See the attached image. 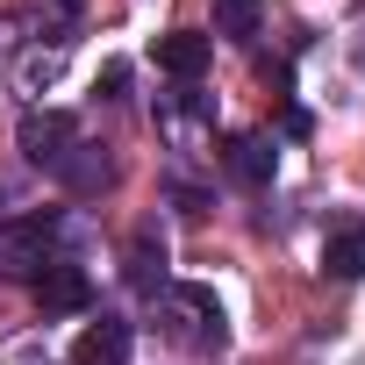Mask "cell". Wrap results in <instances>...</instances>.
Returning a JSON list of instances; mask_svg holds the SVG:
<instances>
[{"label": "cell", "mask_w": 365, "mask_h": 365, "mask_svg": "<svg viewBox=\"0 0 365 365\" xmlns=\"http://www.w3.org/2000/svg\"><path fill=\"white\" fill-rule=\"evenodd\" d=\"M29 294H36L43 315H79V308L93 301V279H86L79 265H65V258H43V265L29 272Z\"/></svg>", "instance_id": "1"}, {"label": "cell", "mask_w": 365, "mask_h": 365, "mask_svg": "<svg viewBox=\"0 0 365 365\" xmlns=\"http://www.w3.org/2000/svg\"><path fill=\"white\" fill-rule=\"evenodd\" d=\"M15 143H22L29 165H65V158L79 150V122H72V115H22Z\"/></svg>", "instance_id": "2"}, {"label": "cell", "mask_w": 365, "mask_h": 365, "mask_svg": "<svg viewBox=\"0 0 365 365\" xmlns=\"http://www.w3.org/2000/svg\"><path fill=\"white\" fill-rule=\"evenodd\" d=\"M43 251H51V215H22V222H0V272H8V279L36 272V265H43Z\"/></svg>", "instance_id": "3"}, {"label": "cell", "mask_w": 365, "mask_h": 365, "mask_svg": "<svg viewBox=\"0 0 365 365\" xmlns=\"http://www.w3.org/2000/svg\"><path fill=\"white\" fill-rule=\"evenodd\" d=\"M129 344H136V329H129L122 315H101V322H86V329H79L72 365H129Z\"/></svg>", "instance_id": "4"}, {"label": "cell", "mask_w": 365, "mask_h": 365, "mask_svg": "<svg viewBox=\"0 0 365 365\" xmlns=\"http://www.w3.org/2000/svg\"><path fill=\"white\" fill-rule=\"evenodd\" d=\"M208 58H215V36H201V29H172V36H158V72H172V79H201Z\"/></svg>", "instance_id": "5"}, {"label": "cell", "mask_w": 365, "mask_h": 365, "mask_svg": "<svg viewBox=\"0 0 365 365\" xmlns=\"http://www.w3.org/2000/svg\"><path fill=\"white\" fill-rule=\"evenodd\" d=\"M272 143L265 136H230V150H222V165H230V179H244V187H265L272 179Z\"/></svg>", "instance_id": "6"}, {"label": "cell", "mask_w": 365, "mask_h": 365, "mask_svg": "<svg viewBox=\"0 0 365 365\" xmlns=\"http://www.w3.org/2000/svg\"><path fill=\"white\" fill-rule=\"evenodd\" d=\"M322 272L329 279H365V230H336L322 244Z\"/></svg>", "instance_id": "7"}, {"label": "cell", "mask_w": 365, "mask_h": 365, "mask_svg": "<svg viewBox=\"0 0 365 365\" xmlns=\"http://www.w3.org/2000/svg\"><path fill=\"white\" fill-rule=\"evenodd\" d=\"M258 22H265V0H215V36L251 43V36H258Z\"/></svg>", "instance_id": "8"}, {"label": "cell", "mask_w": 365, "mask_h": 365, "mask_svg": "<svg viewBox=\"0 0 365 365\" xmlns=\"http://www.w3.org/2000/svg\"><path fill=\"white\" fill-rule=\"evenodd\" d=\"M51 79H58V51H29V58L15 65V86H22V93H36V86H51Z\"/></svg>", "instance_id": "9"}, {"label": "cell", "mask_w": 365, "mask_h": 365, "mask_svg": "<svg viewBox=\"0 0 365 365\" xmlns=\"http://www.w3.org/2000/svg\"><path fill=\"white\" fill-rule=\"evenodd\" d=\"M101 86H108V101H115V93H122V86H129V65H122V58H115V65H108V72H101Z\"/></svg>", "instance_id": "10"}]
</instances>
